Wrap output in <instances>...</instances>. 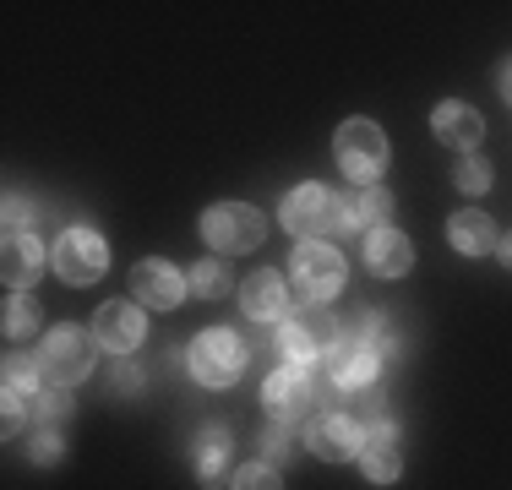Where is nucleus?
I'll return each instance as SVG.
<instances>
[{"mask_svg":"<svg viewBox=\"0 0 512 490\" xmlns=\"http://www.w3.org/2000/svg\"><path fill=\"white\" fill-rule=\"evenodd\" d=\"M278 218H284L289 235L316 240V235H327V229L338 224V202H333L327 186H295L284 196V207H278Z\"/></svg>","mask_w":512,"mask_h":490,"instance_id":"nucleus-8","label":"nucleus"},{"mask_svg":"<svg viewBox=\"0 0 512 490\" xmlns=\"http://www.w3.org/2000/svg\"><path fill=\"white\" fill-rule=\"evenodd\" d=\"M33 414H44V420H60V414H66V387H55V392H39V403H33Z\"/></svg>","mask_w":512,"mask_h":490,"instance_id":"nucleus-29","label":"nucleus"},{"mask_svg":"<svg viewBox=\"0 0 512 490\" xmlns=\"http://www.w3.org/2000/svg\"><path fill=\"white\" fill-rule=\"evenodd\" d=\"M355 338H360L371 354H382V360L393 354V322H387L382 311H360V327H355Z\"/></svg>","mask_w":512,"mask_h":490,"instance_id":"nucleus-24","label":"nucleus"},{"mask_svg":"<svg viewBox=\"0 0 512 490\" xmlns=\"http://www.w3.org/2000/svg\"><path fill=\"white\" fill-rule=\"evenodd\" d=\"M142 333H148V322H142V311L126 300H109L104 311L93 316V338H99V349H109V354H131L142 343Z\"/></svg>","mask_w":512,"mask_h":490,"instance_id":"nucleus-12","label":"nucleus"},{"mask_svg":"<svg viewBox=\"0 0 512 490\" xmlns=\"http://www.w3.org/2000/svg\"><path fill=\"white\" fill-rule=\"evenodd\" d=\"M235 490H284L273 463H246V469H235Z\"/></svg>","mask_w":512,"mask_h":490,"instance_id":"nucleus-27","label":"nucleus"},{"mask_svg":"<svg viewBox=\"0 0 512 490\" xmlns=\"http://www.w3.org/2000/svg\"><path fill=\"white\" fill-rule=\"evenodd\" d=\"M431 131H436V142L458 147V153H474V142L485 137V120L474 115L469 104H436V115H431Z\"/></svg>","mask_w":512,"mask_h":490,"instance_id":"nucleus-20","label":"nucleus"},{"mask_svg":"<svg viewBox=\"0 0 512 490\" xmlns=\"http://www.w3.org/2000/svg\"><path fill=\"white\" fill-rule=\"evenodd\" d=\"M496 251H502V262H507V267H512V235H507V240H502V245H496Z\"/></svg>","mask_w":512,"mask_h":490,"instance_id":"nucleus-33","label":"nucleus"},{"mask_svg":"<svg viewBox=\"0 0 512 490\" xmlns=\"http://www.w3.org/2000/svg\"><path fill=\"white\" fill-rule=\"evenodd\" d=\"M93 343H99V338L77 333V327H55V333L39 343V371H44V382L77 387L82 376L93 371Z\"/></svg>","mask_w":512,"mask_h":490,"instance_id":"nucleus-4","label":"nucleus"},{"mask_svg":"<svg viewBox=\"0 0 512 490\" xmlns=\"http://www.w3.org/2000/svg\"><path fill=\"white\" fill-rule=\"evenodd\" d=\"M322 365H327V382L333 387H371L376 371H382V354H371L355 333H338L327 343Z\"/></svg>","mask_w":512,"mask_h":490,"instance_id":"nucleus-9","label":"nucleus"},{"mask_svg":"<svg viewBox=\"0 0 512 490\" xmlns=\"http://www.w3.org/2000/svg\"><path fill=\"white\" fill-rule=\"evenodd\" d=\"M289 273H295V294H300V300L322 305V300H333V294L344 289V256H338L333 245H322V240H306V245H295Z\"/></svg>","mask_w":512,"mask_h":490,"instance_id":"nucleus-3","label":"nucleus"},{"mask_svg":"<svg viewBox=\"0 0 512 490\" xmlns=\"http://www.w3.org/2000/svg\"><path fill=\"white\" fill-rule=\"evenodd\" d=\"M360 441H365V431L349 420V414H316L306 447L327 463H344V458H360Z\"/></svg>","mask_w":512,"mask_h":490,"instance_id":"nucleus-13","label":"nucleus"},{"mask_svg":"<svg viewBox=\"0 0 512 490\" xmlns=\"http://www.w3.org/2000/svg\"><path fill=\"white\" fill-rule=\"evenodd\" d=\"M186 365H191V376H197L202 387H229V382H240V371H246V349H240L235 333L207 327L202 338H191Z\"/></svg>","mask_w":512,"mask_h":490,"instance_id":"nucleus-2","label":"nucleus"},{"mask_svg":"<svg viewBox=\"0 0 512 490\" xmlns=\"http://www.w3.org/2000/svg\"><path fill=\"white\" fill-rule=\"evenodd\" d=\"M104 262H109L104 235L88 224L66 229V235L55 240V273L66 278V284H93V278H104Z\"/></svg>","mask_w":512,"mask_h":490,"instance_id":"nucleus-7","label":"nucleus"},{"mask_svg":"<svg viewBox=\"0 0 512 490\" xmlns=\"http://www.w3.org/2000/svg\"><path fill=\"white\" fill-rule=\"evenodd\" d=\"M39 392H44L39 360H17V354H11V360H6V387H0V398H6V431H17L22 409L39 403Z\"/></svg>","mask_w":512,"mask_h":490,"instance_id":"nucleus-16","label":"nucleus"},{"mask_svg":"<svg viewBox=\"0 0 512 490\" xmlns=\"http://www.w3.org/2000/svg\"><path fill=\"white\" fill-rule=\"evenodd\" d=\"M202 235L218 245V251H251V245H262V235H267V224H262V213L256 207H246V202H213L202 213Z\"/></svg>","mask_w":512,"mask_h":490,"instance_id":"nucleus-5","label":"nucleus"},{"mask_svg":"<svg viewBox=\"0 0 512 490\" xmlns=\"http://www.w3.org/2000/svg\"><path fill=\"white\" fill-rule=\"evenodd\" d=\"M28 452H33L39 463H55V458H60V436H55V431H39V436H33V447H28Z\"/></svg>","mask_w":512,"mask_h":490,"instance_id":"nucleus-30","label":"nucleus"},{"mask_svg":"<svg viewBox=\"0 0 512 490\" xmlns=\"http://www.w3.org/2000/svg\"><path fill=\"white\" fill-rule=\"evenodd\" d=\"M333 338H338V327L322 322V316H284L278 322V354L289 365H300V371H311V360H322Z\"/></svg>","mask_w":512,"mask_h":490,"instance_id":"nucleus-10","label":"nucleus"},{"mask_svg":"<svg viewBox=\"0 0 512 490\" xmlns=\"http://www.w3.org/2000/svg\"><path fill=\"white\" fill-rule=\"evenodd\" d=\"M39 267H44V245L39 235H6V251H0V278H6V289L11 294H28V284L39 278Z\"/></svg>","mask_w":512,"mask_h":490,"instance_id":"nucleus-15","label":"nucleus"},{"mask_svg":"<svg viewBox=\"0 0 512 490\" xmlns=\"http://www.w3.org/2000/svg\"><path fill=\"white\" fill-rule=\"evenodd\" d=\"M365 262H371V273H382V278H404L409 267H414V245L398 235V229H371L365 235Z\"/></svg>","mask_w":512,"mask_h":490,"instance_id":"nucleus-19","label":"nucleus"},{"mask_svg":"<svg viewBox=\"0 0 512 490\" xmlns=\"http://www.w3.org/2000/svg\"><path fill=\"white\" fill-rule=\"evenodd\" d=\"M224 463H229V431H224V425H213V431L197 436V469L207 474V480H213Z\"/></svg>","mask_w":512,"mask_h":490,"instance_id":"nucleus-22","label":"nucleus"},{"mask_svg":"<svg viewBox=\"0 0 512 490\" xmlns=\"http://www.w3.org/2000/svg\"><path fill=\"white\" fill-rule=\"evenodd\" d=\"M22 224H28V202H22V196H6V235H22Z\"/></svg>","mask_w":512,"mask_h":490,"instance_id":"nucleus-31","label":"nucleus"},{"mask_svg":"<svg viewBox=\"0 0 512 490\" xmlns=\"http://www.w3.org/2000/svg\"><path fill=\"white\" fill-rule=\"evenodd\" d=\"M186 289L202 294V300H218V294H229V267L224 262H197L186 273Z\"/></svg>","mask_w":512,"mask_h":490,"instance_id":"nucleus-23","label":"nucleus"},{"mask_svg":"<svg viewBox=\"0 0 512 490\" xmlns=\"http://www.w3.org/2000/svg\"><path fill=\"white\" fill-rule=\"evenodd\" d=\"M453 180H458V191H485V186H491V164H485L480 153H463L458 169H453Z\"/></svg>","mask_w":512,"mask_h":490,"instance_id":"nucleus-26","label":"nucleus"},{"mask_svg":"<svg viewBox=\"0 0 512 490\" xmlns=\"http://www.w3.org/2000/svg\"><path fill=\"white\" fill-rule=\"evenodd\" d=\"M28 327H39V300L33 294H6V333L22 338Z\"/></svg>","mask_w":512,"mask_h":490,"instance_id":"nucleus-25","label":"nucleus"},{"mask_svg":"<svg viewBox=\"0 0 512 490\" xmlns=\"http://www.w3.org/2000/svg\"><path fill=\"white\" fill-rule=\"evenodd\" d=\"M387 218H393V196H387L382 186H360V191H349L344 202H338V224H344V229H360V235L382 229Z\"/></svg>","mask_w":512,"mask_h":490,"instance_id":"nucleus-17","label":"nucleus"},{"mask_svg":"<svg viewBox=\"0 0 512 490\" xmlns=\"http://www.w3.org/2000/svg\"><path fill=\"white\" fill-rule=\"evenodd\" d=\"M398 425L393 420H376L371 431H365V441H360V469H365V480H376V485H393L398 480Z\"/></svg>","mask_w":512,"mask_h":490,"instance_id":"nucleus-14","label":"nucleus"},{"mask_svg":"<svg viewBox=\"0 0 512 490\" xmlns=\"http://www.w3.org/2000/svg\"><path fill=\"white\" fill-rule=\"evenodd\" d=\"M131 289H137L142 305H153V311H175L180 300H186V273H175L169 262H158V256H148V262L131 267Z\"/></svg>","mask_w":512,"mask_h":490,"instance_id":"nucleus-11","label":"nucleus"},{"mask_svg":"<svg viewBox=\"0 0 512 490\" xmlns=\"http://www.w3.org/2000/svg\"><path fill=\"white\" fill-rule=\"evenodd\" d=\"M502 93H507V104H512V60L502 66Z\"/></svg>","mask_w":512,"mask_h":490,"instance_id":"nucleus-32","label":"nucleus"},{"mask_svg":"<svg viewBox=\"0 0 512 490\" xmlns=\"http://www.w3.org/2000/svg\"><path fill=\"white\" fill-rule=\"evenodd\" d=\"M338 164L349 180H376L387 169V137L376 120H344L338 126Z\"/></svg>","mask_w":512,"mask_h":490,"instance_id":"nucleus-6","label":"nucleus"},{"mask_svg":"<svg viewBox=\"0 0 512 490\" xmlns=\"http://www.w3.org/2000/svg\"><path fill=\"white\" fill-rule=\"evenodd\" d=\"M240 305H246L251 322H284L289 316V289L278 273H251L246 289H240Z\"/></svg>","mask_w":512,"mask_h":490,"instance_id":"nucleus-18","label":"nucleus"},{"mask_svg":"<svg viewBox=\"0 0 512 490\" xmlns=\"http://www.w3.org/2000/svg\"><path fill=\"white\" fill-rule=\"evenodd\" d=\"M322 392H327L322 376L300 371V365H284V371H273V376H267L262 398H267V414H273L278 425H300V420H311V414H316Z\"/></svg>","mask_w":512,"mask_h":490,"instance_id":"nucleus-1","label":"nucleus"},{"mask_svg":"<svg viewBox=\"0 0 512 490\" xmlns=\"http://www.w3.org/2000/svg\"><path fill=\"white\" fill-rule=\"evenodd\" d=\"M447 240H453L463 256H485V251L502 245V235H496V224L485 213H453L447 218Z\"/></svg>","mask_w":512,"mask_h":490,"instance_id":"nucleus-21","label":"nucleus"},{"mask_svg":"<svg viewBox=\"0 0 512 490\" xmlns=\"http://www.w3.org/2000/svg\"><path fill=\"white\" fill-rule=\"evenodd\" d=\"M289 452H295V425H278V420H273V431L262 436V458H267V463H284Z\"/></svg>","mask_w":512,"mask_h":490,"instance_id":"nucleus-28","label":"nucleus"}]
</instances>
